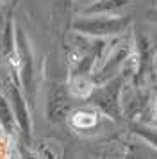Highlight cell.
Returning <instances> with one entry per match:
<instances>
[{"instance_id":"obj_1","label":"cell","mask_w":157,"mask_h":159,"mask_svg":"<svg viewBox=\"0 0 157 159\" xmlns=\"http://www.w3.org/2000/svg\"><path fill=\"white\" fill-rule=\"evenodd\" d=\"M13 68L18 73V79L21 84V91L29 106H34L36 98V65L34 54L29 43V38L25 30L14 25V63Z\"/></svg>"},{"instance_id":"obj_2","label":"cell","mask_w":157,"mask_h":159,"mask_svg":"<svg viewBox=\"0 0 157 159\" xmlns=\"http://www.w3.org/2000/svg\"><path fill=\"white\" fill-rule=\"evenodd\" d=\"M130 23L127 16L116 15H80L73 20V30L89 38H107L116 36L127 29Z\"/></svg>"},{"instance_id":"obj_3","label":"cell","mask_w":157,"mask_h":159,"mask_svg":"<svg viewBox=\"0 0 157 159\" xmlns=\"http://www.w3.org/2000/svg\"><path fill=\"white\" fill-rule=\"evenodd\" d=\"M0 91L6 97L9 107L13 111V116L16 120V125L18 129L25 134L27 141L30 139V116H29V106L27 100L23 97V91L16 86V79H11L9 72L4 73V79H2V84H0Z\"/></svg>"},{"instance_id":"obj_4","label":"cell","mask_w":157,"mask_h":159,"mask_svg":"<svg viewBox=\"0 0 157 159\" xmlns=\"http://www.w3.org/2000/svg\"><path fill=\"white\" fill-rule=\"evenodd\" d=\"M128 57H130V43L121 41L107 54L104 63L95 70V77H98L100 80H109Z\"/></svg>"},{"instance_id":"obj_5","label":"cell","mask_w":157,"mask_h":159,"mask_svg":"<svg viewBox=\"0 0 157 159\" xmlns=\"http://www.w3.org/2000/svg\"><path fill=\"white\" fill-rule=\"evenodd\" d=\"M70 109L68 93L64 86L61 84H52L48 89V98H47V116L50 122H59L66 116V111Z\"/></svg>"},{"instance_id":"obj_6","label":"cell","mask_w":157,"mask_h":159,"mask_svg":"<svg viewBox=\"0 0 157 159\" xmlns=\"http://www.w3.org/2000/svg\"><path fill=\"white\" fill-rule=\"evenodd\" d=\"M128 0H96L80 11V15H113L118 9L125 7Z\"/></svg>"},{"instance_id":"obj_7","label":"cell","mask_w":157,"mask_h":159,"mask_svg":"<svg viewBox=\"0 0 157 159\" xmlns=\"http://www.w3.org/2000/svg\"><path fill=\"white\" fill-rule=\"evenodd\" d=\"M93 88H95V82H93V79L89 75H71L68 91L73 97L86 98V97H89L93 93Z\"/></svg>"},{"instance_id":"obj_8","label":"cell","mask_w":157,"mask_h":159,"mask_svg":"<svg viewBox=\"0 0 157 159\" xmlns=\"http://www.w3.org/2000/svg\"><path fill=\"white\" fill-rule=\"evenodd\" d=\"M96 122V118L93 113H87V111H77L73 118H71V123L78 127V129H87V127H93Z\"/></svg>"},{"instance_id":"obj_9","label":"cell","mask_w":157,"mask_h":159,"mask_svg":"<svg viewBox=\"0 0 157 159\" xmlns=\"http://www.w3.org/2000/svg\"><path fill=\"white\" fill-rule=\"evenodd\" d=\"M7 22H9V18H6L4 11H2V7H0V45H2V39H4V32H6Z\"/></svg>"},{"instance_id":"obj_10","label":"cell","mask_w":157,"mask_h":159,"mask_svg":"<svg viewBox=\"0 0 157 159\" xmlns=\"http://www.w3.org/2000/svg\"><path fill=\"white\" fill-rule=\"evenodd\" d=\"M75 2H77L78 6H82V9H84V7H87V6H91V4H95L96 0H75Z\"/></svg>"},{"instance_id":"obj_11","label":"cell","mask_w":157,"mask_h":159,"mask_svg":"<svg viewBox=\"0 0 157 159\" xmlns=\"http://www.w3.org/2000/svg\"><path fill=\"white\" fill-rule=\"evenodd\" d=\"M155 113H157V102H155Z\"/></svg>"}]
</instances>
